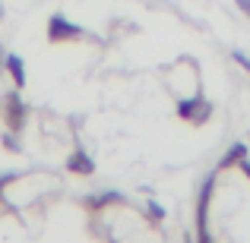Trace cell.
I'll list each match as a JSON object with an SVG mask.
<instances>
[{"label": "cell", "instance_id": "7a4b0ae2", "mask_svg": "<svg viewBox=\"0 0 250 243\" xmlns=\"http://www.w3.org/2000/svg\"><path fill=\"white\" fill-rule=\"evenodd\" d=\"M177 117L187 120V123H193V127H200V123H206L209 117H212V104H209L206 98L200 95V89H196V95L177 101Z\"/></svg>", "mask_w": 250, "mask_h": 243}, {"label": "cell", "instance_id": "4fadbf2b", "mask_svg": "<svg viewBox=\"0 0 250 243\" xmlns=\"http://www.w3.org/2000/svg\"><path fill=\"white\" fill-rule=\"evenodd\" d=\"M3 60H6V51H3V44H0V76L6 73V70H3Z\"/></svg>", "mask_w": 250, "mask_h": 243}, {"label": "cell", "instance_id": "3957f363", "mask_svg": "<svg viewBox=\"0 0 250 243\" xmlns=\"http://www.w3.org/2000/svg\"><path fill=\"white\" fill-rule=\"evenodd\" d=\"M83 38V29L76 22H70L63 13H54L48 19V41L51 44H63V41H80Z\"/></svg>", "mask_w": 250, "mask_h": 243}, {"label": "cell", "instance_id": "5bb4252c", "mask_svg": "<svg viewBox=\"0 0 250 243\" xmlns=\"http://www.w3.org/2000/svg\"><path fill=\"white\" fill-rule=\"evenodd\" d=\"M184 243H193V237H184Z\"/></svg>", "mask_w": 250, "mask_h": 243}, {"label": "cell", "instance_id": "30bf717a", "mask_svg": "<svg viewBox=\"0 0 250 243\" xmlns=\"http://www.w3.org/2000/svg\"><path fill=\"white\" fill-rule=\"evenodd\" d=\"M231 57H234V60H238V63H241L244 70H250V54H244V51H234Z\"/></svg>", "mask_w": 250, "mask_h": 243}, {"label": "cell", "instance_id": "5b68a950", "mask_svg": "<svg viewBox=\"0 0 250 243\" xmlns=\"http://www.w3.org/2000/svg\"><path fill=\"white\" fill-rule=\"evenodd\" d=\"M3 70H6V76L13 79V85H16V89H25V82H29V70H25V60H22V57L6 51Z\"/></svg>", "mask_w": 250, "mask_h": 243}, {"label": "cell", "instance_id": "9c48e42d", "mask_svg": "<svg viewBox=\"0 0 250 243\" xmlns=\"http://www.w3.org/2000/svg\"><path fill=\"white\" fill-rule=\"evenodd\" d=\"M146 212H149V215H152V218H155V221H165V208H162V206H159V202H149V206H146Z\"/></svg>", "mask_w": 250, "mask_h": 243}, {"label": "cell", "instance_id": "277c9868", "mask_svg": "<svg viewBox=\"0 0 250 243\" xmlns=\"http://www.w3.org/2000/svg\"><path fill=\"white\" fill-rule=\"evenodd\" d=\"M67 170L76 174V177H92L95 174V161L89 158V152H85L83 146H76L73 152H70V158H67Z\"/></svg>", "mask_w": 250, "mask_h": 243}, {"label": "cell", "instance_id": "8992f818", "mask_svg": "<svg viewBox=\"0 0 250 243\" xmlns=\"http://www.w3.org/2000/svg\"><path fill=\"white\" fill-rule=\"evenodd\" d=\"M124 196L121 193H114V189H104V193H98V196H89V199L83 202L85 208H92V212H104V208H111V206H124Z\"/></svg>", "mask_w": 250, "mask_h": 243}, {"label": "cell", "instance_id": "ba28073f", "mask_svg": "<svg viewBox=\"0 0 250 243\" xmlns=\"http://www.w3.org/2000/svg\"><path fill=\"white\" fill-rule=\"evenodd\" d=\"M0 146H3L6 152H22V142H19V133H13V130H6V133L0 136Z\"/></svg>", "mask_w": 250, "mask_h": 243}, {"label": "cell", "instance_id": "52a82bcc", "mask_svg": "<svg viewBox=\"0 0 250 243\" xmlns=\"http://www.w3.org/2000/svg\"><path fill=\"white\" fill-rule=\"evenodd\" d=\"M244 155H247V146H244V142H234V146L228 149V155L219 161V168H231V164H238Z\"/></svg>", "mask_w": 250, "mask_h": 243}, {"label": "cell", "instance_id": "9a60e30c", "mask_svg": "<svg viewBox=\"0 0 250 243\" xmlns=\"http://www.w3.org/2000/svg\"><path fill=\"white\" fill-rule=\"evenodd\" d=\"M0 19H3V6H0Z\"/></svg>", "mask_w": 250, "mask_h": 243}, {"label": "cell", "instance_id": "7c38bea8", "mask_svg": "<svg viewBox=\"0 0 250 243\" xmlns=\"http://www.w3.org/2000/svg\"><path fill=\"white\" fill-rule=\"evenodd\" d=\"M238 164H241V170H244V174H247V177H250V158H247V155H244V158H241V161H238Z\"/></svg>", "mask_w": 250, "mask_h": 243}, {"label": "cell", "instance_id": "6da1fadb", "mask_svg": "<svg viewBox=\"0 0 250 243\" xmlns=\"http://www.w3.org/2000/svg\"><path fill=\"white\" fill-rule=\"evenodd\" d=\"M0 114H3V120H6V130H13V133H22L25 123H29L32 108L22 101V95H19V89H16V92H10V95L3 98V104H0Z\"/></svg>", "mask_w": 250, "mask_h": 243}, {"label": "cell", "instance_id": "8fae6325", "mask_svg": "<svg viewBox=\"0 0 250 243\" xmlns=\"http://www.w3.org/2000/svg\"><path fill=\"white\" fill-rule=\"evenodd\" d=\"M234 3L241 6V13H244V16H250V0H234Z\"/></svg>", "mask_w": 250, "mask_h": 243}]
</instances>
